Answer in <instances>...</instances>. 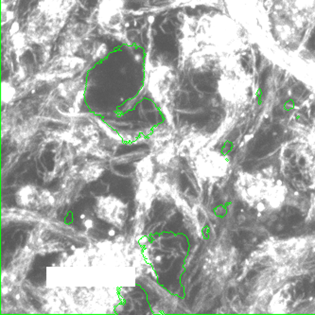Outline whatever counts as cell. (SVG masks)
Returning <instances> with one entry per match:
<instances>
[{
  "label": "cell",
  "mask_w": 315,
  "mask_h": 315,
  "mask_svg": "<svg viewBox=\"0 0 315 315\" xmlns=\"http://www.w3.org/2000/svg\"><path fill=\"white\" fill-rule=\"evenodd\" d=\"M229 163L222 154L210 151L201 161V170L205 176L212 178H222L226 174Z\"/></svg>",
  "instance_id": "1"
}]
</instances>
